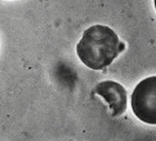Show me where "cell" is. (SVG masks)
Returning a JSON list of instances; mask_svg holds the SVG:
<instances>
[{
  "label": "cell",
  "mask_w": 156,
  "mask_h": 141,
  "mask_svg": "<svg viewBox=\"0 0 156 141\" xmlns=\"http://www.w3.org/2000/svg\"><path fill=\"white\" fill-rule=\"evenodd\" d=\"M124 49L125 45L120 42L113 29L97 24L84 31L76 51L86 66L94 70H101L110 65Z\"/></svg>",
  "instance_id": "obj_1"
},
{
  "label": "cell",
  "mask_w": 156,
  "mask_h": 141,
  "mask_svg": "<svg viewBox=\"0 0 156 141\" xmlns=\"http://www.w3.org/2000/svg\"><path fill=\"white\" fill-rule=\"evenodd\" d=\"M132 109L146 124H156V77L151 76L136 85L132 95Z\"/></svg>",
  "instance_id": "obj_2"
},
{
  "label": "cell",
  "mask_w": 156,
  "mask_h": 141,
  "mask_svg": "<svg viewBox=\"0 0 156 141\" xmlns=\"http://www.w3.org/2000/svg\"><path fill=\"white\" fill-rule=\"evenodd\" d=\"M95 91L109 105L112 116L118 117L127 108V94L123 86L114 81H104L97 85Z\"/></svg>",
  "instance_id": "obj_3"
}]
</instances>
